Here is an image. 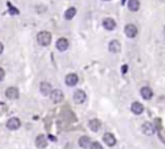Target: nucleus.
Returning <instances> with one entry per match:
<instances>
[{
    "instance_id": "obj_7",
    "label": "nucleus",
    "mask_w": 165,
    "mask_h": 149,
    "mask_svg": "<svg viewBox=\"0 0 165 149\" xmlns=\"http://www.w3.org/2000/svg\"><path fill=\"white\" fill-rule=\"evenodd\" d=\"M35 145H36V148L45 149L47 145H48V140H47V138H45L44 135H38L36 139H35Z\"/></svg>"
},
{
    "instance_id": "obj_27",
    "label": "nucleus",
    "mask_w": 165,
    "mask_h": 149,
    "mask_svg": "<svg viewBox=\"0 0 165 149\" xmlns=\"http://www.w3.org/2000/svg\"><path fill=\"white\" fill-rule=\"evenodd\" d=\"M164 35H165V28H164Z\"/></svg>"
},
{
    "instance_id": "obj_2",
    "label": "nucleus",
    "mask_w": 165,
    "mask_h": 149,
    "mask_svg": "<svg viewBox=\"0 0 165 149\" xmlns=\"http://www.w3.org/2000/svg\"><path fill=\"white\" fill-rule=\"evenodd\" d=\"M20 119H17V117H10L9 120H7V123H6V128L9 129V130H16L20 128Z\"/></svg>"
},
{
    "instance_id": "obj_20",
    "label": "nucleus",
    "mask_w": 165,
    "mask_h": 149,
    "mask_svg": "<svg viewBox=\"0 0 165 149\" xmlns=\"http://www.w3.org/2000/svg\"><path fill=\"white\" fill-rule=\"evenodd\" d=\"M75 13H77V9H75V7H70V9H67V10H65V15H64V17H65L67 20H71L72 17L75 16Z\"/></svg>"
},
{
    "instance_id": "obj_13",
    "label": "nucleus",
    "mask_w": 165,
    "mask_h": 149,
    "mask_svg": "<svg viewBox=\"0 0 165 149\" xmlns=\"http://www.w3.org/2000/svg\"><path fill=\"white\" fill-rule=\"evenodd\" d=\"M103 140H104V143H106L107 146H115L116 145V138L112 135V133H104Z\"/></svg>"
},
{
    "instance_id": "obj_10",
    "label": "nucleus",
    "mask_w": 165,
    "mask_h": 149,
    "mask_svg": "<svg viewBox=\"0 0 165 149\" xmlns=\"http://www.w3.org/2000/svg\"><path fill=\"white\" fill-rule=\"evenodd\" d=\"M39 91H41V94H44V96H50L51 91H52V87H51L50 83L42 81V83H41V85H39Z\"/></svg>"
},
{
    "instance_id": "obj_1",
    "label": "nucleus",
    "mask_w": 165,
    "mask_h": 149,
    "mask_svg": "<svg viewBox=\"0 0 165 149\" xmlns=\"http://www.w3.org/2000/svg\"><path fill=\"white\" fill-rule=\"evenodd\" d=\"M36 41H38V44L41 47H48L51 44V41H52V35L50 32H47V31H42V32L38 33Z\"/></svg>"
},
{
    "instance_id": "obj_15",
    "label": "nucleus",
    "mask_w": 165,
    "mask_h": 149,
    "mask_svg": "<svg viewBox=\"0 0 165 149\" xmlns=\"http://www.w3.org/2000/svg\"><path fill=\"white\" fill-rule=\"evenodd\" d=\"M78 145H80V148H82V149L90 148V145H91V139H90L88 136H81V138L78 139Z\"/></svg>"
},
{
    "instance_id": "obj_17",
    "label": "nucleus",
    "mask_w": 165,
    "mask_h": 149,
    "mask_svg": "<svg viewBox=\"0 0 165 149\" xmlns=\"http://www.w3.org/2000/svg\"><path fill=\"white\" fill-rule=\"evenodd\" d=\"M88 128H90V130L97 132V130H100V128H101V122L97 120V119H91V120L88 122Z\"/></svg>"
},
{
    "instance_id": "obj_6",
    "label": "nucleus",
    "mask_w": 165,
    "mask_h": 149,
    "mask_svg": "<svg viewBox=\"0 0 165 149\" xmlns=\"http://www.w3.org/2000/svg\"><path fill=\"white\" fill-rule=\"evenodd\" d=\"M125 33H126L128 38H135V36L138 35V28H136V25L128 23V25L125 26Z\"/></svg>"
},
{
    "instance_id": "obj_3",
    "label": "nucleus",
    "mask_w": 165,
    "mask_h": 149,
    "mask_svg": "<svg viewBox=\"0 0 165 149\" xmlns=\"http://www.w3.org/2000/svg\"><path fill=\"white\" fill-rule=\"evenodd\" d=\"M87 99V96H85V93L82 91V90H77V91H74V94H72V100H74V103H77V104H82L84 101Z\"/></svg>"
},
{
    "instance_id": "obj_22",
    "label": "nucleus",
    "mask_w": 165,
    "mask_h": 149,
    "mask_svg": "<svg viewBox=\"0 0 165 149\" xmlns=\"http://www.w3.org/2000/svg\"><path fill=\"white\" fill-rule=\"evenodd\" d=\"M6 110H7V106L4 103H0V115H4Z\"/></svg>"
},
{
    "instance_id": "obj_4",
    "label": "nucleus",
    "mask_w": 165,
    "mask_h": 149,
    "mask_svg": "<svg viewBox=\"0 0 165 149\" xmlns=\"http://www.w3.org/2000/svg\"><path fill=\"white\" fill-rule=\"evenodd\" d=\"M50 96H51V100H52L54 103H61V101L64 100V93H62L61 90H58V88L52 90Z\"/></svg>"
},
{
    "instance_id": "obj_25",
    "label": "nucleus",
    "mask_w": 165,
    "mask_h": 149,
    "mask_svg": "<svg viewBox=\"0 0 165 149\" xmlns=\"http://www.w3.org/2000/svg\"><path fill=\"white\" fill-rule=\"evenodd\" d=\"M1 52H3V44L0 42V54H1Z\"/></svg>"
},
{
    "instance_id": "obj_18",
    "label": "nucleus",
    "mask_w": 165,
    "mask_h": 149,
    "mask_svg": "<svg viewBox=\"0 0 165 149\" xmlns=\"http://www.w3.org/2000/svg\"><path fill=\"white\" fill-rule=\"evenodd\" d=\"M139 7H141L139 0H129V1H128V9H129L131 12H138Z\"/></svg>"
},
{
    "instance_id": "obj_5",
    "label": "nucleus",
    "mask_w": 165,
    "mask_h": 149,
    "mask_svg": "<svg viewBox=\"0 0 165 149\" xmlns=\"http://www.w3.org/2000/svg\"><path fill=\"white\" fill-rule=\"evenodd\" d=\"M4 94H6V97H7L9 100L19 99V90H17L16 87H7L6 91H4Z\"/></svg>"
},
{
    "instance_id": "obj_24",
    "label": "nucleus",
    "mask_w": 165,
    "mask_h": 149,
    "mask_svg": "<svg viewBox=\"0 0 165 149\" xmlns=\"http://www.w3.org/2000/svg\"><path fill=\"white\" fill-rule=\"evenodd\" d=\"M4 80V69L0 67V81H3Z\"/></svg>"
},
{
    "instance_id": "obj_12",
    "label": "nucleus",
    "mask_w": 165,
    "mask_h": 149,
    "mask_svg": "<svg viewBox=\"0 0 165 149\" xmlns=\"http://www.w3.org/2000/svg\"><path fill=\"white\" fill-rule=\"evenodd\" d=\"M103 28L107 31H113L116 28V22L112 17H106V19H103Z\"/></svg>"
},
{
    "instance_id": "obj_14",
    "label": "nucleus",
    "mask_w": 165,
    "mask_h": 149,
    "mask_svg": "<svg viewBox=\"0 0 165 149\" xmlns=\"http://www.w3.org/2000/svg\"><path fill=\"white\" fill-rule=\"evenodd\" d=\"M120 48H122V45H120V42L119 41H110L109 42V51L110 52H113V54H117V52H120Z\"/></svg>"
},
{
    "instance_id": "obj_8",
    "label": "nucleus",
    "mask_w": 165,
    "mask_h": 149,
    "mask_svg": "<svg viewBox=\"0 0 165 149\" xmlns=\"http://www.w3.org/2000/svg\"><path fill=\"white\" fill-rule=\"evenodd\" d=\"M77 83H78V75L77 74L71 72L65 77V84L68 87H74V85H77Z\"/></svg>"
},
{
    "instance_id": "obj_11",
    "label": "nucleus",
    "mask_w": 165,
    "mask_h": 149,
    "mask_svg": "<svg viewBox=\"0 0 165 149\" xmlns=\"http://www.w3.org/2000/svg\"><path fill=\"white\" fill-rule=\"evenodd\" d=\"M68 39H65V38H60L58 41H57V49L61 51V52H64V51L68 49Z\"/></svg>"
},
{
    "instance_id": "obj_23",
    "label": "nucleus",
    "mask_w": 165,
    "mask_h": 149,
    "mask_svg": "<svg viewBox=\"0 0 165 149\" xmlns=\"http://www.w3.org/2000/svg\"><path fill=\"white\" fill-rule=\"evenodd\" d=\"M9 10H10V13H12V15H17V13H19V10L15 9V7H12V6H9Z\"/></svg>"
},
{
    "instance_id": "obj_16",
    "label": "nucleus",
    "mask_w": 165,
    "mask_h": 149,
    "mask_svg": "<svg viewBox=\"0 0 165 149\" xmlns=\"http://www.w3.org/2000/svg\"><path fill=\"white\" fill-rule=\"evenodd\" d=\"M141 96L143 97L145 100H149V99H152V96H154V91L151 90V87H142L141 88Z\"/></svg>"
},
{
    "instance_id": "obj_9",
    "label": "nucleus",
    "mask_w": 165,
    "mask_h": 149,
    "mask_svg": "<svg viewBox=\"0 0 165 149\" xmlns=\"http://www.w3.org/2000/svg\"><path fill=\"white\" fill-rule=\"evenodd\" d=\"M131 110H132L133 115H142L143 113V104L139 101H133L132 106H131Z\"/></svg>"
},
{
    "instance_id": "obj_19",
    "label": "nucleus",
    "mask_w": 165,
    "mask_h": 149,
    "mask_svg": "<svg viewBox=\"0 0 165 149\" xmlns=\"http://www.w3.org/2000/svg\"><path fill=\"white\" fill-rule=\"evenodd\" d=\"M142 132L145 133L146 136H152L154 132H155V129H154V126H152L151 123H143V126H142Z\"/></svg>"
},
{
    "instance_id": "obj_21",
    "label": "nucleus",
    "mask_w": 165,
    "mask_h": 149,
    "mask_svg": "<svg viewBox=\"0 0 165 149\" xmlns=\"http://www.w3.org/2000/svg\"><path fill=\"white\" fill-rule=\"evenodd\" d=\"M90 149H103V146H101V143H99V142H91Z\"/></svg>"
},
{
    "instance_id": "obj_26",
    "label": "nucleus",
    "mask_w": 165,
    "mask_h": 149,
    "mask_svg": "<svg viewBox=\"0 0 165 149\" xmlns=\"http://www.w3.org/2000/svg\"><path fill=\"white\" fill-rule=\"evenodd\" d=\"M103 1H109V0H103Z\"/></svg>"
}]
</instances>
